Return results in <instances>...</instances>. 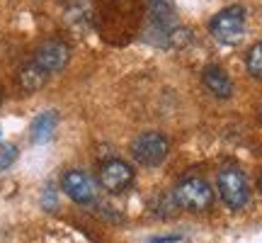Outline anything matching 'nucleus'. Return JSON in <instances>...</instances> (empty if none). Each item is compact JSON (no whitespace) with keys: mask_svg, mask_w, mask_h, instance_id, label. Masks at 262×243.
<instances>
[{"mask_svg":"<svg viewBox=\"0 0 262 243\" xmlns=\"http://www.w3.org/2000/svg\"><path fill=\"white\" fill-rule=\"evenodd\" d=\"M172 197L180 209H187V212H206L214 205V190L199 175H187L180 180L172 190Z\"/></svg>","mask_w":262,"mask_h":243,"instance_id":"1","label":"nucleus"},{"mask_svg":"<svg viewBox=\"0 0 262 243\" xmlns=\"http://www.w3.org/2000/svg\"><path fill=\"white\" fill-rule=\"evenodd\" d=\"M216 187H219V195L224 199V205L228 209H243L250 202V185L245 173L238 166H224L216 175Z\"/></svg>","mask_w":262,"mask_h":243,"instance_id":"2","label":"nucleus"},{"mask_svg":"<svg viewBox=\"0 0 262 243\" xmlns=\"http://www.w3.org/2000/svg\"><path fill=\"white\" fill-rule=\"evenodd\" d=\"M209 32L219 44H226V47L238 44L245 34V8L231 5V8H224L221 12H216L211 25H209Z\"/></svg>","mask_w":262,"mask_h":243,"instance_id":"3","label":"nucleus"},{"mask_svg":"<svg viewBox=\"0 0 262 243\" xmlns=\"http://www.w3.org/2000/svg\"><path fill=\"white\" fill-rule=\"evenodd\" d=\"M170 153V141L160 131H143L131 144V156L146 168H156Z\"/></svg>","mask_w":262,"mask_h":243,"instance_id":"4","label":"nucleus"},{"mask_svg":"<svg viewBox=\"0 0 262 243\" xmlns=\"http://www.w3.org/2000/svg\"><path fill=\"white\" fill-rule=\"evenodd\" d=\"M34 64L41 68V71H47L49 75L58 73V71H63L66 64L71 61V47L61 42V39H49L44 42L41 47L34 51V58H32Z\"/></svg>","mask_w":262,"mask_h":243,"instance_id":"5","label":"nucleus"},{"mask_svg":"<svg viewBox=\"0 0 262 243\" xmlns=\"http://www.w3.org/2000/svg\"><path fill=\"white\" fill-rule=\"evenodd\" d=\"M61 190L73 199L75 205H93L97 199V185L83 170H68V173H63Z\"/></svg>","mask_w":262,"mask_h":243,"instance_id":"6","label":"nucleus"},{"mask_svg":"<svg viewBox=\"0 0 262 243\" xmlns=\"http://www.w3.org/2000/svg\"><path fill=\"white\" fill-rule=\"evenodd\" d=\"M131 183H134V168H131L126 160L112 158V160H107V163H102V168H100V185L107 192L119 195Z\"/></svg>","mask_w":262,"mask_h":243,"instance_id":"7","label":"nucleus"},{"mask_svg":"<svg viewBox=\"0 0 262 243\" xmlns=\"http://www.w3.org/2000/svg\"><path fill=\"white\" fill-rule=\"evenodd\" d=\"M148 17L153 29H156V34H163L165 44H168V34L178 27L175 3L172 0H148Z\"/></svg>","mask_w":262,"mask_h":243,"instance_id":"8","label":"nucleus"},{"mask_svg":"<svg viewBox=\"0 0 262 243\" xmlns=\"http://www.w3.org/2000/svg\"><path fill=\"white\" fill-rule=\"evenodd\" d=\"M202 83L219 100L233 97V80H231V75L226 73L221 66H206L204 71H202Z\"/></svg>","mask_w":262,"mask_h":243,"instance_id":"9","label":"nucleus"},{"mask_svg":"<svg viewBox=\"0 0 262 243\" xmlns=\"http://www.w3.org/2000/svg\"><path fill=\"white\" fill-rule=\"evenodd\" d=\"M19 88L25 90V93H37L41 90L49 80V73L47 71H41L34 61H29L27 66H22V71H19Z\"/></svg>","mask_w":262,"mask_h":243,"instance_id":"10","label":"nucleus"},{"mask_svg":"<svg viewBox=\"0 0 262 243\" xmlns=\"http://www.w3.org/2000/svg\"><path fill=\"white\" fill-rule=\"evenodd\" d=\"M56 124H58V114L56 112H41L34 117L32 121V141L34 144H47L51 136H54V131H56Z\"/></svg>","mask_w":262,"mask_h":243,"instance_id":"11","label":"nucleus"},{"mask_svg":"<svg viewBox=\"0 0 262 243\" xmlns=\"http://www.w3.org/2000/svg\"><path fill=\"white\" fill-rule=\"evenodd\" d=\"M245 68H248V73L253 75L255 80H262V42L253 44V47L248 49V54H245Z\"/></svg>","mask_w":262,"mask_h":243,"instance_id":"12","label":"nucleus"},{"mask_svg":"<svg viewBox=\"0 0 262 243\" xmlns=\"http://www.w3.org/2000/svg\"><path fill=\"white\" fill-rule=\"evenodd\" d=\"M156 209H158L160 216H175V214H178L175 209H180V207H178V202H175V197L165 192V195L158 197V205H156Z\"/></svg>","mask_w":262,"mask_h":243,"instance_id":"13","label":"nucleus"},{"mask_svg":"<svg viewBox=\"0 0 262 243\" xmlns=\"http://www.w3.org/2000/svg\"><path fill=\"white\" fill-rule=\"evenodd\" d=\"M15 160H17V146H12V144H0V173L8 170Z\"/></svg>","mask_w":262,"mask_h":243,"instance_id":"14","label":"nucleus"},{"mask_svg":"<svg viewBox=\"0 0 262 243\" xmlns=\"http://www.w3.org/2000/svg\"><path fill=\"white\" fill-rule=\"evenodd\" d=\"M172 241H180V236H163V238H156V241H150V243H172Z\"/></svg>","mask_w":262,"mask_h":243,"instance_id":"15","label":"nucleus"},{"mask_svg":"<svg viewBox=\"0 0 262 243\" xmlns=\"http://www.w3.org/2000/svg\"><path fill=\"white\" fill-rule=\"evenodd\" d=\"M257 187H260V192H262V173H260V178H257Z\"/></svg>","mask_w":262,"mask_h":243,"instance_id":"16","label":"nucleus"},{"mask_svg":"<svg viewBox=\"0 0 262 243\" xmlns=\"http://www.w3.org/2000/svg\"><path fill=\"white\" fill-rule=\"evenodd\" d=\"M0 100H3V90H0Z\"/></svg>","mask_w":262,"mask_h":243,"instance_id":"17","label":"nucleus"}]
</instances>
